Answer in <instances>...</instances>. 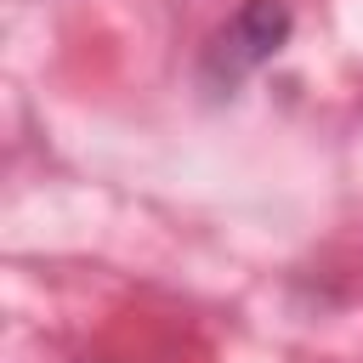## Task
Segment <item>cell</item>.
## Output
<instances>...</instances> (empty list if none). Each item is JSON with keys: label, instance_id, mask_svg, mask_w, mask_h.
Wrapping results in <instances>:
<instances>
[{"label": "cell", "instance_id": "cell-1", "mask_svg": "<svg viewBox=\"0 0 363 363\" xmlns=\"http://www.w3.org/2000/svg\"><path fill=\"white\" fill-rule=\"evenodd\" d=\"M289 28H295V17H289L284 0H244V6L210 34V45H204V62H199L204 85H210L216 96H233V85H244L261 62H272V57L284 51Z\"/></svg>", "mask_w": 363, "mask_h": 363}]
</instances>
